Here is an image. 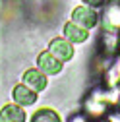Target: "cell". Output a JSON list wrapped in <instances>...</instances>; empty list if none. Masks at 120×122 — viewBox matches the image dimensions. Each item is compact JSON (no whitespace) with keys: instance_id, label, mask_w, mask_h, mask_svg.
Here are the masks:
<instances>
[{"instance_id":"4fadbf2b","label":"cell","mask_w":120,"mask_h":122,"mask_svg":"<svg viewBox=\"0 0 120 122\" xmlns=\"http://www.w3.org/2000/svg\"><path fill=\"white\" fill-rule=\"evenodd\" d=\"M116 105H120V97H118V103H116Z\"/></svg>"},{"instance_id":"277c9868","label":"cell","mask_w":120,"mask_h":122,"mask_svg":"<svg viewBox=\"0 0 120 122\" xmlns=\"http://www.w3.org/2000/svg\"><path fill=\"white\" fill-rule=\"evenodd\" d=\"M37 66L47 76H56V74L62 72V60H58L50 51H45L37 56Z\"/></svg>"},{"instance_id":"52a82bcc","label":"cell","mask_w":120,"mask_h":122,"mask_svg":"<svg viewBox=\"0 0 120 122\" xmlns=\"http://www.w3.org/2000/svg\"><path fill=\"white\" fill-rule=\"evenodd\" d=\"M12 97L14 101H16L18 105L21 107H29V105H33L37 101V91H33L31 87H27L25 83H20L12 89Z\"/></svg>"},{"instance_id":"7c38bea8","label":"cell","mask_w":120,"mask_h":122,"mask_svg":"<svg viewBox=\"0 0 120 122\" xmlns=\"http://www.w3.org/2000/svg\"><path fill=\"white\" fill-rule=\"evenodd\" d=\"M116 49L120 51V29H118V31H116Z\"/></svg>"},{"instance_id":"7a4b0ae2","label":"cell","mask_w":120,"mask_h":122,"mask_svg":"<svg viewBox=\"0 0 120 122\" xmlns=\"http://www.w3.org/2000/svg\"><path fill=\"white\" fill-rule=\"evenodd\" d=\"M120 29V2L110 0L103 10V31L116 33Z\"/></svg>"},{"instance_id":"30bf717a","label":"cell","mask_w":120,"mask_h":122,"mask_svg":"<svg viewBox=\"0 0 120 122\" xmlns=\"http://www.w3.org/2000/svg\"><path fill=\"white\" fill-rule=\"evenodd\" d=\"M81 2L87 4V6H93V8H95V6H103V4H107L109 0H81Z\"/></svg>"},{"instance_id":"8992f818","label":"cell","mask_w":120,"mask_h":122,"mask_svg":"<svg viewBox=\"0 0 120 122\" xmlns=\"http://www.w3.org/2000/svg\"><path fill=\"white\" fill-rule=\"evenodd\" d=\"M64 37L70 41V43H74V45H78V43H85L87 39H89V29H85V27H81V25H78L76 21H68V23H64Z\"/></svg>"},{"instance_id":"6da1fadb","label":"cell","mask_w":120,"mask_h":122,"mask_svg":"<svg viewBox=\"0 0 120 122\" xmlns=\"http://www.w3.org/2000/svg\"><path fill=\"white\" fill-rule=\"evenodd\" d=\"M72 21H76L78 25L85 27V29H93L99 23V14L93 6L87 4H80L72 10Z\"/></svg>"},{"instance_id":"8fae6325","label":"cell","mask_w":120,"mask_h":122,"mask_svg":"<svg viewBox=\"0 0 120 122\" xmlns=\"http://www.w3.org/2000/svg\"><path fill=\"white\" fill-rule=\"evenodd\" d=\"M70 122H87V118H85L83 114H74V116L70 118Z\"/></svg>"},{"instance_id":"5b68a950","label":"cell","mask_w":120,"mask_h":122,"mask_svg":"<svg viewBox=\"0 0 120 122\" xmlns=\"http://www.w3.org/2000/svg\"><path fill=\"white\" fill-rule=\"evenodd\" d=\"M21 80H23V83H25L27 87H31L33 91H37V93L47 89V74L41 72L39 68H29V70H25L23 76H21Z\"/></svg>"},{"instance_id":"ba28073f","label":"cell","mask_w":120,"mask_h":122,"mask_svg":"<svg viewBox=\"0 0 120 122\" xmlns=\"http://www.w3.org/2000/svg\"><path fill=\"white\" fill-rule=\"evenodd\" d=\"M0 122H25V111L18 103L4 105L0 109Z\"/></svg>"},{"instance_id":"5bb4252c","label":"cell","mask_w":120,"mask_h":122,"mask_svg":"<svg viewBox=\"0 0 120 122\" xmlns=\"http://www.w3.org/2000/svg\"><path fill=\"white\" fill-rule=\"evenodd\" d=\"M114 2H120V0H114Z\"/></svg>"},{"instance_id":"3957f363","label":"cell","mask_w":120,"mask_h":122,"mask_svg":"<svg viewBox=\"0 0 120 122\" xmlns=\"http://www.w3.org/2000/svg\"><path fill=\"white\" fill-rule=\"evenodd\" d=\"M49 51L62 62H68V60L74 58L76 51H74V43H70L66 37H54L49 43Z\"/></svg>"},{"instance_id":"9c48e42d","label":"cell","mask_w":120,"mask_h":122,"mask_svg":"<svg viewBox=\"0 0 120 122\" xmlns=\"http://www.w3.org/2000/svg\"><path fill=\"white\" fill-rule=\"evenodd\" d=\"M29 122H62V118H60V114L54 109H50V107H43V109L35 111V114L31 116Z\"/></svg>"}]
</instances>
